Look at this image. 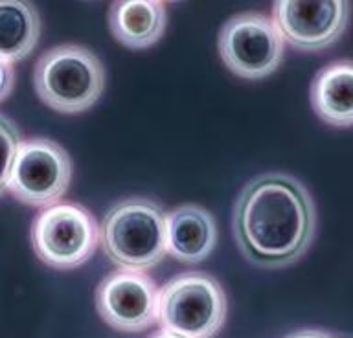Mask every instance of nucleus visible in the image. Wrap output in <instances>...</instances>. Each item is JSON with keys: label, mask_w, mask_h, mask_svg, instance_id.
<instances>
[{"label": "nucleus", "mask_w": 353, "mask_h": 338, "mask_svg": "<svg viewBox=\"0 0 353 338\" xmlns=\"http://www.w3.org/2000/svg\"><path fill=\"white\" fill-rule=\"evenodd\" d=\"M15 87V70L13 65L0 59V103L13 92Z\"/></svg>", "instance_id": "obj_15"}, {"label": "nucleus", "mask_w": 353, "mask_h": 338, "mask_svg": "<svg viewBox=\"0 0 353 338\" xmlns=\"http://www.w3.org/2000/svg\"><path fill=\"white\" fill-rule=\"evenodd\" d=\"M107 72L90 48L66 43L50 48L33 68V87L44 105L61 114H81L103 96Z\"/></svg>", "instance_id": "obj_3"}, {"label": "nucleus", "mask_w": 353, "mask_h": 338, "mask_svg": "<svg viewBox=\"0 0 353 338\" xmlns=\"http://www.w3.org/2000/svg\"><path fill=\"white\" fill-rule=\"evenodd\" d=\"M74 166L68 151L50 138L22 140L8 180V193L33 208H48L70 188Z\"/></svg>", "instance_id": "obj_7"}, {"label": "nucleus", "mask_w": 353, "mask_h": 338, "mask_svg": "<svg viewBox=\"0 0 353 338\" xmlns=\"http://www.w3.org/2000/svg\"><path fill=\"white\" fill-rule=\"evenodd\" d=\"M21 144V131L17 127V123L10 116L0 114V197L8 191L11 167H13Z\"/></svg>", "instance_id": "obj_14"}, {"label": "nucleus", "mask_w": 353, "mask_h": 338, "mask_svg": "<svg viewBox=\"0 0 353 338\" xmlns=\"http://www.w3.org/2000/svg\"><path fill=\"white\" fill-rule=\"evenodd\" d=\"M43 32L41 13L32 2L0 0V59L19 63L37 46Z\"/></svg>", "instance_id": "obj_13"}, {"label": "nucleus", "mask_w": 353, "mask_h": 338, "mask_svg": "<svg viewBox=\"0 0 353 338\" xmlns=\"http://www.w3.org/2000/svg\"><path fill=\"white\" fill-rule=\"evenodd\" d=\"M225 288L212 274L182 272L159 291L160 329L182 338H212L225 326Z\"/></svg>", "instance_id": "obj_4"}, {"label": "nucleus", "mask_w": 353, "mask_h": 338, "mask_svg": "<svg viewBox=\"0 0 353 338\" xmlns=\"http://www.w3.org/2000/svg\"><path fill=\"white\" fill-rule=\"evenodd\" d=\"M285 338H341L335 332L324 331V329H298L294 332H289Z\"/></svg>", "instance_id": "obj_16"}, {"label": "nucleus", "mask_w": 353, "mask_h": 338, "mask_svg": "<svg viewBox=\"0 0 353 338\" xmlns=\"http://www.w3.org/2000/svg\"><path fill=\"white\" fill-rule=\"evenodd\" d=\"M341 338H353V335H339Z\"/></svg>", "instance_id": "obj_18"}, {"label": "nucleus", "mask_w": 353, "mask_h": 338, "mask_svg": "<svg viewBox=\"0 0 353 338\" xmlns=\"http://www.w3.org/2000/svg\"><path fill=\"white\" fill-rule=\"evenodd\" d=\"M352 19V2L346 0H278L272 4V21L287 45L300 52H322L341 39Z\"/></svg>", "instance_id": "obj_8"}, {"label": "nucleus", "mask_w": 353, "mask_h": 338, "mask_svg": "<svg viewBox=\"0 0 353 338\" xmlns=\"http://www.w3.org/2000/svg\"><path fill=\"white\" fill-rule=\"evenodd\" d=\"M314 114L331 127H353V61L341 59L320 68L311 81Z\"/></svg>", "instance_id": "obj_12"}, {"label": "nucleus", "mask_w": 353, "mask_h": 338, "mask_svg": "<svg viewBox=\"0 0 353 338\" xmlns=\"http://www.w3.org/2000/svg\"><path fill=\"white\" fill-rule=\"evenodd\" d=\"M159 291L143 272L114 271L99 282L94 304L109 327L120 332H142L159 321Z\"/></svg>", "instance_id": "obj_9"}, {"label": "nucleus", "mask_w": 353, "mask_h": 338, "mask_svg": "<svg viewBox=\"0 0 353 338\" xmlns=\"http://www.w3.org/2000/svg\"><path fill=\"white\" fill-rule=\"evenodd\" d=\"M33 252L44 265L74 271L85 265L99 244V224L79 202L61 200L44 208L32 222Z\"/></svg>", "instance_id": "obj_5"}, {"label": "nucleus", "mask_w": 353, "mask_h": 338, "mask_svg": "<svg viewBox=\"0 0 353 338\" xmlns=\"http://www.w3.org/2000/svg\"><path fill=\"white\" fill-rule=\"evenodd\" d=\"M168 24L165 4L160 0H118L109 10V30L120 45L145 50L162 39Z\"/></svg>", "instance_id": "obj_11"}, {"label": "nucleus", "mask_w": 353, "mask_h": 338, "mask_svg": "<svg viewBox=\"0 0 353 338\" xmlns=\"http://www.w3.org/2000/svg\"><path fill=\"white\" fill-rule=\"evenodd\" d=\"M217 222L201 204H181L165 213V246L179 263L197 265L217 246Z\"/></svg>", "instance_id": "obj_10"}, {"label": "nucleus", "mask_w": 353, "mask_h": 338, "mask_svg": "<svg viewBox=\"0 0 353 338\" xmlns=\"http://www.w3.org/2000/svg\"><path fill=\"white\" fill-rule=\"evenodd\" d=\"M99 244L105 257L120 271H149L168 254L165 211L145 197L118 200L105 211Z\"/></svg>", "instance_id": "obj_2"}, {"label": "nucleus", "mask_w": 353, "mask_h": 338, "mask_svg": "<svg viewBox=\"0 0 353 338\" xmlns=\"http://www.w3.org/2000/svg\"><path fill=\"white\" fill-rule=\"evenodd\" d=\"M232 232L250 265L270 271L294 265L305 255L316 232L313 197L292 175H258L237 195Z\"/></svg>", "instance_id": "obj_1"}, {"label": "nucleus", "mask_w": 353, "mask_h": 338, "mask_svg": "<svg viewBox=\"0 0 353 338\" xmlns=\"http://www.w3.org/2000/svg\"><path fill=\"white\" fill-rule=\"evenodd\" d=\"M148 338H182V337H176V335H173V332H168L164 331V329H160V331L153 332V335Z\"/></svg>", "instance_id": "obj_17"}, {"label": "nucleus", "mask_w": 353, "mask_h": 338, "mask_svg": "<svg viewBox=\"0 0 353 338\" xmlns=\"http://www.w3.org/2000/svg\"><path fill=\"white\" fill-rule=\"evenodd\" d=\"M217 50L221 61L237 78L259 81L280 68L285 41L272 17L263 13H237L219 30Z\"/></svg>", "instance_id": "obj_6"}]
</instances>
